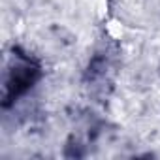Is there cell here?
<instances>
[{
  "label": "cell",
  "mask_w": 160,
  "mask_h": 160,
  "mask_svg": "<svg viewBox=\"0 0 160 160\" xmlns=\"http://www.w3.org/2000/svg\"><path fill=\"white\" fill-rule=\"evenodd\" d=\"M36 79H38V68L30 60H23V62L15 64V68L12 70L8 81H6V91H8L10 98L23 94L27 89L32 87Z\"/></svg>",
  "instance_id": "cell-1"
}]
</instances>
